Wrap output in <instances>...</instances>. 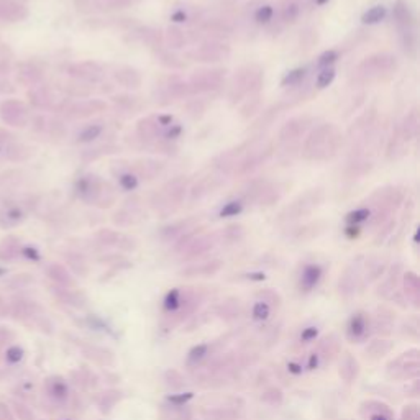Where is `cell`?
<instances>
[{
	"mask_svg": "<svg viewBox=\"0 0 420 420\" xmlns=\"http://www.w3.org/2000/svg\"><path fill=\"white\" fill-rule=\"evenodd\" d=\"M343 146V135L333 123H322L309 133L302 145V158L309 161H327L338 155Z\"/></svg>",
	"mask_w": 420,
	"mask_h": 420,
	"instance_id": "6da1fadb",
	"label": "cell"
},
{
	"mask_svg": "<svg viewBox=\"0 0 420 420\" xmlns=\"http://www.w3.org/2000/svg\"><path fill=\"white\" fill-rule=\"evenodd\" d=\"M263 71L258 66H245L237 71L233 75L232 86H230V102L237 104L240 100L246 97H255L259 94V90L263 89Z\"/></svg>",
	"mask_w": 420,
	"mask_h": 420,
	"instance_id": "7a4b0ae2",
	"label": "cell"
},
{
	"mask_svg": "<svg viewBox=\"0 0 420 420\" xmlns=\"http://www.w3.org/2000/svg\"><path fill=\"white\" fill-rule=\"evenodd\" d=\"M75 190L82 200L99 207H110L115 202L113 189L94 174L81 178L75 184Z\"/></svg>",
	"mask_w": 420,
	"mask_h": 420,
	"instance_id": "3957f363",
	"label": "cell"
},
{
	"mask_svg": "<svg viewBox=\"0 0 420 420\" xmlns=\"http://www.w3.org/2000/svg\"><path fill=\"white\" fill-rule=\"evenodd\" d=\"M397 69V58L394 54H374L369 56L356 68V79L361 82L379 81L384 75H391Z\"/></svg>",
	"mask_w": 420,
	"mask_h": 420,
	"instance_id": "277c9868",
	"label": "cell"
},
{
	"mask_svg": "<svg viewBox=\"0 0 420 420\" xmlns=\"http://www.w3.org/2000/svg\"><path fill=\"white\" fill-rule=\"evenodd\" d=\"M323 199L325 194L322 189H310L304 192L289 207L284 208V212L281 214V220H296V218L309 215L312 210H315L323 202Z\"/></svg>",
	"mask_w": 420,
	"mask_h": 420,
	"instance_id": "5b68a950",
	"label": "cell"
},
{
	"mask_svg": "<svg viewBox=\"0 0 420 420\" xmlns=\"http://www.w3.org/2000/svg\"><path fill=\"white\" fill-rule=\"evenodd\" d=\"M225 81V69H202L196 71L190 75L189 87L190 94H204V92H214L222 87Z\"/></svg>",
	"mask_w": 420,
	"mask_h": 420,
	"instance_id": "8992f818",
	"label": "cell"
},
{
	"mask_svg": "<svg viewBox=\"0 0 420 420\" xmlns=\"http://www.w3.org/2000/svg\"><path fill=\"white\" fill-rule=\"evenodd\" d=\"M190 58L200 63H218L230 56V48L223 41L218 40H207L199 48L189 53Z\"/></svg>",
	"mask_w": 420,
	"mask_h": 420,
	"instance_id": "52a82bcc",
	"label": "cell"
},
{
	"mask_svg": "<svg viewBox=\"0 0 420 420\" xmlns=\"http://www.w3.org/2000/svg\"><path fill=\"white\" fill-rule=\"evenodd\" d=\"M310 123H312V119H310V117H296V119H291L288 123L282 125V128L279 131L281 143L285 146H289V145L297 146L299 140L309 130Z\"/></svg>",
	"mask_w": 420,
	"mask_h": 420,
	"instance_id": "ba28073f",
	"label": "cell"
},
{
	"mask_svg": "<svg viewBox=\"0 0 420 420\" xmlns=\"http://www.w3.org/2000/svg\"><path fill=\"white\" fill-rule=\"evenodd\" d=\"M140 0H75L78 10L84 13L90 12H108V10H120L137 5Z\"/></svg>",
	"mask_w": 420,
	"mask_h": 420,
	"instance_id": "9c48e42d",
	"label": "cell"
},
{
	"mask_svg": "<svg viewBox=\"0 0 420 420\" xmlns=\"http://www.w3.org/2000/svg\"><path fill=\"white\" fill-rule=\"evenodd\" d=\"M392 16H394V22H396L400 33L415 31V16H414L412 10H410L409 4L404 2V0H397V2L394 4Z\"/></svg>",
	"mask_w": 420,
	"mask_h": 420,
	"instance_id": "30bf717a",
	"label": "cell"
},
{
	"mask_svg": "<svg viewBox=\"0 0 420 420\" xmlns=\"http://www.w3.org/2000/svg\"><path fill=\"white\" fill-rule=\"evenodd\" d=\"M186 192H187V181L182 178H176L166 184L161 190V194L167 200V204L176 208L184 200V197H186Z\"/></svg>",
	"mask_w": 420,
	"mask_h": 420,
	"instance_id": "8fae6325",
	"label": "cell"
},
{
	"mask_svg": "<svg viewBox=\"0 0 420 420\" xmlns=\"http://www.w3.org/2000/svg\"><path fill=\"white\" fill-rule=\"evenodd\" d=\"M113 79L127 89H138L141 86V74L130 66H120L113 72Z\"/></svg>",
	"mask_w": 420,
	"mask_h": 420,
	"instance_id": "7c38bea8",
	"label": "cell"
},
{
	"mask_svg": "<svg viewBox=\"0 0 420 420\" xmlns=\"http://www.w3.org/2000/svg\"><path fill=\"white\" fill-rule=\"evenodd\" d=\"M223 184V181L220 178H217V176H207V178L200 179L199 182H196L194 186L190 189V197L192 200H199L202 199L208 194H212L214 190H217Z\"/></svg>",
	"mask_w": 420,
	"mask_h": 420,
	"instance_id": "4fadbf2b",
	"label": "cell"
},
{
	"mask_svg": "<svg viewBox=\"0 0 420 420\" xmlns=\"http://www.w3.org/2000/svg\"><path fill=\"white\" fill-rule=\"evenodd\" d=\"M143 218H146V214L143 212V208H140L138 205H133V207H125L120 212H117L113 217V222L127 226V225L140 223Z\"/></svg>",
	"mask_w": 420,
	"mask_h": 420,
	"instance_id": "5bb4252c",
	"label": "cell"
},
{
	"mask_svg": "<svg viewBox=\"0 0 420 420\" xmlns=\"http://www.w3.org/2000/svg\"><path fill=\"white\" fill-rule=\"evenodd\" d=\"M72 74L81 79H86L89 82H99L102 79L104 71L97 63H81L72 68Z\"/></svg>",
	"mask_w": 420,
	"mask_h": 420,
	"instance_id": "9a60e30c",
	"label": "cell"
},
{
	"mask_svg": "<svg viewBox=\"0 0 420 420\" xmlns=\"http://www.w3.org/2000/svg\"><path fill=\"white\" fill-rule=\"evenodd\" d=\"M302 15V4L299 0H282L279 16L284 23L292 25L296 23Z\"/></svg>",
	"mask_w": 420,
	"mask_h": 420,
	"instance_id": "2e32d148",
	"label": "cell"
},
{
	"mask_svg": "<svg viewBox=\"0 0 420 420\" xmlns=\"http://www.w3.org/2000/svg\"><path fill=\"white\" fill-rule=\"evenodd\" d=\"M215 237H217V235L214 233V235H202V237H197L196 240H190V243H187V245H186L187 258L202 255V253H205V251H208L210 248L214 246Z\"/></svg>",
	"mask_w": 420,
	"mask_h": 420,
	"instance_id": "e0dca14e",
	"label": "cell"
},
{
	"mask_svg": "<svg viewBox=\"0 0 420 420\" xmlns=\"http://www.w3.org/2000/svg\"><path fill=\"white\" fill-rule=\"evenodd\" d=\"M322 278V268L318 264H307L300 276V288L304 291H312Z\"/></svg>",
	"mask_w": 420,
	"mask_h": 420,
	"instance_id": "ac0fdd59",
	"label": "cell"
},
{
	"mask_svg": "<svg viewBox=\"0 0 420 420\" xmlns=\"http://www.w3.org/2000/svg\"><path fill=\"white\" fill-rule=\"evenodd\" d=\"M397 131L406 141L414 140L417 137V133H418V113L415 110L410 112L397 127Z\"/></svg>",
	"mask_w": 420,
	"mask_h": 420,
	"instance_id": "d6986e66",
	"label": "cell"
},
{
	"mask_svg": "<svg viewBox=\"0 0 420 420\" xmlns=\"http://www.w3.org/2000/svg\"><path fill=\"white\" fill-rule=\"evenodd\" d=\"M196 223H197L196 217H190V218H186V220H181L178 223H173L169 226H166V228H163V238L171 240L176 237H182V233H186L187 230H194L192 226H194Z\"/></svg>",
	"mask_w": 420,
	"mask_h": 420,
	"instance_id": "ffe728a7",
	"label": "cell"
},
{
	"mask_svg": "<svg viewBox=\"0 0 420 420\" xmlns=\"http://www.w3.org/2000/svg\"><path fill=\"white\" fill-rule=\"evenodd\" d=\"M368 332V322L366 317L363 314H356L351 317V320L348 323V338L350 340H359L363 338Z\"/></svg>",
	"mask_w": 420,
	"mask_h": 420,
	"instance_id": "44dd1931",
	"label": "cell"
},
{
	"mask_svg": "<svg viewBox=\"0 0 420 420\" xmlns=\"http://www.w3.org/2000/svg\"><path fill=\"white\" fill-rule=\"evenodd\" d=\"M163 40L166 41V45L169 46L171 49H181L186 46L187 43V38H186V33H184L181 28L178 27H169L166 30Z\"/></svg>",
	"mask_w": 420,
	"mask_h": 420,
	"instance_id": "7402d4cb",
	"label": "cell"
},
{
	"mask_svg": "<svg viewBox=\"0 0 420 420\" xmlns=\"http://www.w3.org/2000/svg\"><path fill=\"white\" fill-rule=\"evenodd\" d=\"M137 35L141 41H145L146 45L149 46H159L161 45V41H163V35H161V31L159 30H155V28H148V27H141L137 30Z\"/></svg>",
	"mask_w": 420,
	"mask_h": 420,
	"instance_id": "603a6c76",
	"label": "cell"
},
{
	"mask_svg": "<svg viewBox=\"0 0 420 420\" xmlns=\"http://www.w3.org/2000/svg\"><path fill=\"white\" fill-rule=\"evenodd\" d=\"M117 181H119L120 184V187L123 190H127V192H131V190H135L138 186H140V179H138V176L133 173L131 169H125L122 173L117 174Z\"/></svg>",
	"mask_w": 420,
	"mask_h": 420,
	"instance_id": "cb8c5ba5",
	"label": "cell"
},
{
	"mask_svg": "<svg viewBox=\"0 0 420 420\" xmlns=\"http://www.w3.org/2000/svg\"><path fill=\"white\" fill-rule=\"evenodd\" d=\"M306 75H307V68H296L284 75L281 81V86L282 87H299L302 81L306 79Z\"/></svg>",
	"mask_w": 420,
	"mask_h": 420,
	"instance_id": "d4e9b609",
	"label": "cell"
},
{
	"mask_svg": "<svg viewBox=\"0 0 420 420\" xmlns=\"http://www.w3.org/2000/svg\"><path fill=\"white\" fill-rule=\"evenodd\" d=\"M102 131H104V123H100V122L90 123L78 135V141L79 143H90L102 135Z\"/></svg>",
	"mask_w": 420,
	"mask_h": 420,
	"instance_id": "484cf974",
	"label": "cell"
},
{
	"mask_svg": "<svg viewBox=\"0 0 420 420\" xmlns=\"http://www.w3.org/2000/svg\"><path fill=\"white\" fill-rule=\"evenodd\" d=\"M386 15H388V10H386V7L384 5H374L369 8L368 12H365L363 15V23L366 25H376V23H379L386 18Z\"/></svg>",
	"mask_w": 420,
	"mask_h": 420,
	"instance_id": "4316f807",
	"label": "cell"
},
{
	"mask_svg": "<svg viewBox=\"0 0 420 420\" xmlns=\"http://www.w3.org/2000/svg\"><path fill=\"white\" fill-rule=\"evenodd\" d=\"M369 215H371V208H369V207H359V208H355L353 212H350L347 215V222L350 225H359L363 222H368Z\"/></svg>",
	"mask_w": 420,
	"mask_h": 420,
	"instance_id": "83f0119b",
	"label": "cell"
},
{
	"mask_svg": "<svg viewBox=\"0 0 420 420\" xmlns=\"http://www.w3.org/2000/svg\"><path fill=\"white\" fill-rule=\"evenodd\" d=\"M274 18V7L273 5H261L255 12V22L258 25H270Z\"/></svg>",
	"mask_w": 420,
	"mask_h": 420,
	"instance_id": "f1b7e54d",
	"label": "cell"
},
{
	"mask_svg": "<svg viewBox=\"0 0 420 420\" xmlns=\"http://www.w3.org/2000/svg\"><path fill=\"white\" fill-rule=\"evenodd\" d=\"M335 75H337V71H335L333 68H325V69H322L320 72H318L317 79H315V86H317V89H325V87H329L330 84L335 81Z\"/></svg>",
	"mask_w": 420,
	"mask_h": 420,
	"instance_id": "f546056e",
	"label": "cell"
},
{
	"mask_svg": "<svg viewBox=\"0 0 420 420\" xmlns=\"http://www.w3.org/2000/svg\"><path fill=\"white\" fill-rule=\"evenodd\" d=\"M243 208H245V204L241 202V200H232V202H226L222 210H220V217L226 218V217H237L243 212Z\"/></svg>",
	"mask_w": 420,
	"mask_h": 420,
	"instance_id": "4dcf8cb0",
	"label": "cell"
},
{
	"mask_svg": "<svg viewBox=\"0 0 420 420\" xmlns=\"http://www.w3.org/2000/svg\"><path fill=\"white\" fill-rule=\"evenodd\" d=\"M222 237L226 240V241H238L245 237V228H243L241 225L238 223H233V225H228L226 228L222 232Z\"/></svg>",
	"mask_w": 420,
	"mask_h": 420,
	"instance_id": "1f68e13d",
	"label": "cell"
},
{
	"mask_svg": "<svg viewBox=\"0 0 420 420\" xmlns=\"http://www.w3.org/2000/svg\"><path fill=\"white\" fill-rule=\"evenodd\" d=\"M338 58H340V53L337 51V49H329V51H325V53H322L320 56H318L317 66H318L320 69L332 68V64H333V63H337V61H338Z\"/></svg>",
	"mask_w": 420,
	"mask_h": 420,
	"instance_id": "d6a6232c",
	"label": "cell"
},
{
	"mask_svg": "<svg viewBox=\"0 0 420 420\" xmlns=\"http://www.w3.org/2000/svg\"><path fill=\"white\" fill-rule=\"evenodd\" d=\"M181 304H182V294L179 289H173L171 292H167V296L164 299L166 310H176L181 307Z\"/></svg>",
	"mask_w": 420,
	"mask_h": 420,
	"instance_id": "836d02e7",
	"label": "cell"
},
{
	"mask_svg": "<svg viewBox=\"0 0 420 420\" xmlns=\"http://www.w3.org/2000/svg\"><path fill=\"white\" fill-rule=\"evenodd\" d=\"M113 102L119 105L120 108H123V110H128V112H135L137 108H138V100L135 97H128V96H119V97H115L113 99Z\"/></svg>",
	"mask_w": 420,
	"mask_h": 420,
	"instance_id": "e575fe53",
	"label": "cell"
},
{
	"mask_svg": "<svg viewBox=\"0 0 420 420\" xmlns=\"http://www.w3.org/2000/svg\"><path fill=\"white\" fill-rule=\"evenodd\" d=\"M251 314H253V318L255 320H266L268 317H270V306H268L266 300H259L253 306V310H251Z\"/></svg>",
	"mask_w": 420,
	"mask_h": 420,
	"instance_id": "d590c367",
	"label": "cell"
},
{
	"mask_svg": "<svg viewBox=\"0 0 420 420\" xmlns=\"http://www.w3.org/2000/svg\"><path fill=\"white\" fill-rule=\"evenodd\" d=\"M406 291L409 292V297L417 299L418 297V278L414 273L406 274Z\"/></svg>",
	"mask_w": 420,
	"mask_h": 420,
	"instance_id": "8d00e7d4",
	"label": "cell"
},
{
	"mask_svg": "<svg viewBox=\"0 0 420 420\" xmlns=\"http://www.w3.org/2000/svg\"><path fill=\"white\" fill-rule=\"evenodd\" d=\"M120 237L122 235H119L117 232L113 230H100L97 233V238L104 243V245H119V241H120Z\"/></svg>",
	"mask_w": 420,
	"mask_h": 420,
	"instance_id": "74e56055",
	"label": "cell"
},
{
	"mask_svg": "<svg viewBox=\"0 0 420 420\" xmlns=\"http://www.w3.org/2000/svg\"><path fill=\"white\" fill-rule=\"evenodd\" d=\"M222 266L220 261H212V263H207L204 266H199V268H190L189 271H186V274H214L218 271V268Z\"/></svg>",
	"mask_w": 420,
	"mask_h": 420,
	"instance_id": "f35d334b",
	"label": "cell"
},
{
	"mask_svg": "<svg viewBox=\"0 0 420 420\" xmlns=\"http://www.w3.org/2000/svg\"><path fill=\"white\" fill-rule=\"evenodd\" d=\"M347 371H350V381L358 374V363L351 356H345V361H343V365L340 368V374L343 376Z\"/></svg>",
	"mask_w": 420,
	"mask_h": 420,
	"instance_id": "ab89813d",
	"label": "cell"
},
{
	"mask_svg": "<svg viewBox=\"0 0 420 420\" xmlns=\"http://www.w3.org/2000/svg\"><path fill=\"white\" fill-rule=\"evenodd\" d=\"M171 20L176 22V23H184V22H189V20H194V15H192L186 7H178L176 10L171 13Z\"/></svg>",
	"mask_w": 420,
	"mask_h": 420,
	"instance_id": "60d3db41",
	"label": "cell"
},
{
	"mask_svg": "<svg viewBox=\"0 0 420 420\" xmlns=\"http://www.w3.org/2000/svg\"><path fill=\"white\" fill-rule=\"evenodd\" d=\"M159 61H161L164 66H167V68H171V69H179V68H184V63L179 61L178 58L169 54V53H159Z\"/></svg>",
	"mask_w": 420,
	"mask_h": 420,
	"instance_id": "b9f144b4",
	"label": "cell"
},
{
	"mask_svg": "<svg viewBox=\"0 0 420 420\" xmlns=\"http://www.w3.org/2000/svg\"><path fill=\"white\" fill-rule=\"evenodd\" d=\"M187 112H189V115L192 117V119H200V117H202L204 112H205V105L200 102L199 99H196L187 105Z\"/></svg>",
	"mask_w": 420,
	"mask_h": 420,
	"instance_id": "7bdbcfd3",
	"label": "cell"
},
{
	"mask_svg": "<svg viewBox=\"0 0 420 420\" xmlns=\"http://www.w3.org/2000/svg\"><path fill=\"white\" fill-rule=\"evenodd\" d=\"M208 351V347L207 345H199L196 348H192L190 353H189V361L190 363H196V361H200Z\"/></svg>",
	"mask_w": 420,
	"mask_h": 420,
	"instance_id": "ee69618b",
	"label": "cell"
},
{
	"mask_svg": "<svg viewBox=\"0 0 420 420\" xmlns=\"http://www.w3.org/2000/svg\"><path fill=\"white\" fill-rule=\"evenodd\" d=\"M51 394L58 399H64L66 394H68V388H66V384L63 381H54L51 386Z\"/></svg>",
	"mask_w": 420,
	"mask_h": 420,
	"instance_id": "f6af8a7d",
	"label": "cell"
},
{
	"mask_svg": "<svg viewBox=\"0 0 420 420\" xmlns=\"http://www.w3.org/2000/svg\"><path fill=\"white\" fill-rule=\"evenodd\" d=\"M22 356H23V351L18 347H12V348L7 350V361H8V363H18V361L22 359Z\"/></svg>",
	"mask_w": 420,
	"mask_h": 420,
	"instance_id": "bcb514c9",
	"label": "cell"
},
{
	"mask_svg": "<svg viewBox=\"0 0 420 420\" xmlns=\"http://www.w3.org/2000/svg\"><path fill=\"white\" fill-rule=\"evenodd\" d=\"M317 337V329L315 327H309V329H306L304 332H302V340L304 341H310V340H314Z\"/></svg>",
	"mask_w": 420,
	"mask_h": 420,
	"instance_id": "7dc6e473",
	"label": "cell"
},
{
	"mask_svg": "<svg viewBox=\"0 0 420 420\" xmlns=\"http://www.w3.org/2000/svg\"><path fill=\"white\" fill-rule=\"evenodd\" d=\"M190 397H192V394H190V392H187L186 396H184V394H182V396H178V397H174V396H173V397H169L167 400L173 402V404H178V406H181V404H186V402H187Z\"/></svg>",
	"mask_w": 420,
	"mask_h": 420,
	"instance_id": "c3c4849f",
	"label": "cell"
},
{
	"mask_svg": "<svg viewBox=\"0 0 420 420\" xmlns=\"http://www.w3.org/2000/svg\"><path fill=\"white\" fill-rule=\"evenodd\" d=\"M289 371L291 373H294V374H299V373H302V368H300V365H297V363H289Z\"/></svg>",
	"mask_w": 420,
	"mask_h": 420,
	"instance_id": "681fc988",
	"label": "cell"
},
{
	"mask_svg": "<svg viewBox=\"0 0 420 420\" xmlns=\"http://www.w3.org/2000/svg\"><path fill=\"white\" fill-rule=\"evenodd\" d=\"M318 363V355L317 353H312V356H310V361H309V368L310 369H314Z\"/></svg>",
	"mask_w": 420,
	"mask_h": 420,
	"instance_id": "f907efd6",
	"label": "cell"
},
{
	"mask_svg": "<svg viewBox=\"0 0 420 420\" xmlns=\"http://www.w3.org/2000/svg\"><path fill=\"white\" fill-rule=\"evenodd\" d=\"M25 255H28V258H31V259H38V253H36L35 250H31V248L25 250Z\"/></svg>",
	"mask_w": 420,
	"mask_h": 420,
	"instance_id": "816d5d0a",
	"label": "cell"
},
{
	"mask_svg": "<svg viewBox=\"0 0 420 420\" xmlns=\"http://www.w3.org/2000/svg\"><path fill=\"white\" fill-rule=\"evenodd\" d=\"M371 420H389V417L386 415V414H381V412H379V414H373V415H371Z\"/></svg>",
	"mask_w": 420,
	"mask_h": 420,
	"instance_id": "f5cc1de1",
	"label": "cell"
},
{
	"mask_svg": "<svg viewBox=\"0 0 420 420\" xmlns=\"http://www.w3.org/2000/svg\"><path fill=\"white\" fill-rule=\"evenodd\" d=\"M327 2H329V0H315V4H317V5H325Z\"/></svg>",
	"mask_w": 420,
	"mask_h": 420,
	"instance_id": "db71d44e",
	"label": "cell"
},
{
	"mask_svg": "<svg viewBox=\"0 0 420 420\" xmlns=\"http://www.w3.org/2000/svg\"><path fill=\"white\" fill-rule=\"evenodd\" d=\"M2 274H4V270H2V268H0V276H2Z\"/></svg>",
	"mask_w": 420,
	"mask_h": 420,
	"instance_id": "11a10c76",
	"label": "cell"
}]
</instances>
